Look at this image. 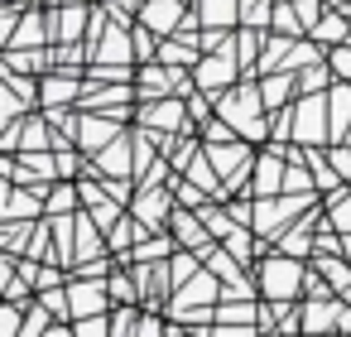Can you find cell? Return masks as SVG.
I'll return each mask as SVG.
<instances>
[{"mask_svg":"<svg viewBox=\"0 0 351 337\" xmlns=\"http://www.w3.org/2000/svg\"><path fill=\"white\" fill-rule=\"evenodd\" d=\"M260 111H265V92L260 87H236V92H221L217 97V116L231 121L241 140H265L269 135L265 121H260Z\"/></svg>","mask_w":351,"mask_h":337,"instance_id":"obj_1","label":"cell"},{"mask_svg":"<svg viewBox=\"0 0 351 337\" xmlns=\"http://www.w3.org/2000/svg\"><path fill=\"white\" fill-rule=\"evenodd\" d=\"M298 289H308V270L298 265V255L279 251V255H265L260 260V294L269 303H289Z\"/></svg>","mask_w":351,"mask_h":337,"instance_id":"obj_2","label":"cell"},{"mask_svg":"<svg viewBox=\"0 0 351 337\" xmlns=\"http://www.w3.org/2000/svg\"><path fill=\"white\" fill-rule=\"evenodd\" d=\"M293 140H298V145H322V140H332L327 92H303V97L293 102Z\"/></svg>","mask_w":351,"mask_h":337,"instance_id":"obj_3","label":"cell"},{"mask_svg":"<svg viewBox=\"0 0 351 337\" xmlns=\"http://www.w3.org/2000/svg\"><path fill=\"white\" fill-rule=\"evenodd\" d=\"M236 73H241V54H236V34H231L221 49H212V54L193 68V82H197L207 97H221V87H231Z\"/></svg>","mask_w":351,"mask_h":337,"instance_id":"obj_4","label":"cell"},{"mask_svg":"<svg viewBox=\"0 0 351 337\" xmlns=\"http://www.w3.org/2000/svg\"><path fill=\"white\" fill-rule=\"evenodd\" d=\"M317 193H293V198H260L255 202V217H250V231L255 236H279L284 222H293L303 207H313Z\"/></svg>","mask_w":351,"mask_h":337,"instance_id":"obj_5","label":"cell"},{"mask_svg":"<svg viewBox=\"0 0 351 337\" xmlns=\"http://www.w3.org/2000/svg\"><path fill=\"white\" fill-rule=\"evenodd\" d=\"M207 154H212V164H217V174H221L226 193H231V188H241V183H245V178L255 174V154H250V145H245V140L207 145Z\"/></svg>","mask_w":351,"mask_h":337,"instance_id":"obj_6","label":"cell"},{"mask_svg":"<svg viewBox=\"0 0 351 337\" xmlns=\"http://www.w3.org/2000/svg\"><path fill=\"white\" fill-rule=\"evenodd\" d=\"M116 135H121V121H116V116H101V111H82V106H77L73 145H82L87 154H101V150H106Z\"/></svg>","mask_w":351,"mask_h":337,"instance_id":"obj_7","label":"cell"},{"mask_svg":"<svg viewBox=\"0 0 351 337\" xmlns=\"http://www.w3.org/2000/svg\"><path fill=\"white\" fill-rule=\"evenodd\" d=\"M82 82H77V73H68V68H53V73H44L39 78V106H77L82 102Z\"/></svg>","mask_w":351,"mask_h":337,"instance_id":"obj_8","label":"cell"},{"mask_svg":"<svg viewBox=\"0 0 351 337\" xmlns=\"http://www.w3.org/2000/svg\"><path fill=\"white\" fill-rule=\"evenodd\" d=\"M173 198H178V193H164V188L154 183V188H140V193H135L130 212H135L149 231H159V226H164V222H173V212H178V207H173Z\"/></svg>","mask_w":351,"mask_h":337,"instance_id":"obj_9","label":"cell"},{"mask_svg":"<svg viewBox=\"0 0 351 337\" xmlns=\"http://www.w3.org/2000/svg\"><path fill=\"white\" fill-rule=\"evenodd\" d=\"M183 20H188L183 0H140V25L154 30V34H178Z\"/></svg>","mask_w":351,"mask_h":337,"instance_id":"obj_10","label":"cell"},{"mask_svg":"<svg viewBox=\"0 0 351 337\" xmlns=\"http://www.w3.org/2000/svg\"><path fill=\"white\" fill-rule=\"evenodd\" d=\"M68 299H73V318H97L101 308H106V299H111V284L106 279H68Z\"/></svg>","mask_w":351,"mask_h":337,"instance_id":"obj_11","label":"cell"},{"mask_svg":"<svg viewBox=\"0 0 351 337\" xmlns=\"http://www.w3.org/2000/svg\"><path fill=\"white\" fill-rule=\"evenodd\" d=\"M173 236H178V246H188V251H197V255H212V251H217V241L202 231V212H197V207H193V212H188V207L173 212Z\"/></svg>","mask_w":351,"mask_h":337,"instance_id":"obj_12","label":"cell"},{"mask_svg":"<svg viewBox=\"0 0 351 337\" xmlns=\"http://www.w3.org/2000/svg\"><path fill=\"white\" fill-rule=\"evenodd\" d=\"M97 174H106V178H130V174H135V159H130V140H125V130L97 154Z\"/></svg>","mask_w":351,"mask_h":337,"instance_id":"obj_13","label":"cell"},{"mask_svg":"<svg viewBox=\"0 0 351 337\" xmlns=\"http://www.w3.org/2000/svg\"><path fill=\"white\" fill-rule=\"evenodd\" d=\"M284 174H289V164H284L274 150H269V154H260V159H255V193H260V198H279Z\"/></svg>","mask_w":351,"mask_h":337,"instance_id":"obj_14","label":"cell"},{"mask_svg":"<svg viewBox=\"0 0 351 337\" xmlns=\"http://www.w3.org/2000/svg\"><path fill=\"white\" fill-rule=\"evenodd\" d=\"M327 111H332V140H346V130H351V82L327 87Z\"/></svg>","mask_w":351,"mask_h":337,"instance_id":"obj_15","label":"cell"},{"mask_svg":"<svg viewBox=\"0 0 351 337\" xmlns=\"http://www.w3.org/2000/svg\"><path fill=\"white\" fill-rule=\"evenodd\" d=\"M332 327H341V303H327V299L303 303V332H332Z\"/></svg>","mask_w":351,"mask_h":337,"instance_id":"obj_16","label":"cell"},{"mask_svg":"<svg viewBox=\"0 0 351 337\" xmlns=\"http://www.w3.org/2000/svg\"><path fill=\"white\" fill-rule=\"evenodd\" d=\"M87 5H82V0H77V5H63V10H53V34L63 39V44H77V34L87 30Z\"/></svg>","mask_w":351,"mask_h":337,"instance_id":"obj_17","label":"cell"},{"mask_svg":"<svg viewBox=\"0 0 351 337\" xmlns=\"http://www.w3.org/2000/svg\"><path fill=\"white\" fill-rule=\"evenodd\" d=\"M236 15H241V0H202V5H197V20L207 30H231Z\"/></svg>","mask_w":351,"mask_h":337,"instance_id":"obj_18","label":"cell"},{"mask_svg":"<svg viewBox=\"0 0 351 337\" xmlns=\"http://www.w3.org/2000/svg\"><path fill=\"white\" fill-rule=\"evenodd\" d=\"M346 20H351V15H341V10H332V5H327L308 39H317V44H332V49H337V44H346V34H351V30H346Z\"/></svg>","mask_w":351,"mask_h":337,"instance_id":"obj_19","label":"cell"},{"mask_svg":"<svg viewBox=\"0 0 351 337\" xmlns=\"http://www.w3.org/2000/svg\"><path fill=\"white\" fill-rule=\"evenodd\" d=\"M77 193H82V188H77L73 178H58V188L44 198V212H49V217H68V212H77Z\"/></svg>","mask_w":351,"mask_h":337,"instance_id":"obj_20","label":"cell"},{"mask_svg":"<svg viewBox=\"0 0 351 337\" xmlns=\"http://www.w3.org/2000/svg\"><path fill=\"white\" fill-rule=\"evenodd\" d=\"M260 92H265V106H269V111H274V106H284V102L293 97V73H289V68H279L274 78H265V82H260Z\"/></svg>","mask_w":351,"mask_h":337,"instance_id":"obj_21","label":"cell"},{"mask_svg":"<svg viewBox=\"0 0 351 337\" xmlns=\"http://www.w3.org/2000/svg\"><path fill=\"white\" fill-rule=\"evenodd\" d=\"M327 226H337L341 236H351V193L346 188H337L327 198Z\"/></svg>","mask_w":351,"mask_h":337,"instance_id":"obj_22","label":"cell"},{"mask_svg":"<svg viewBox=\"0 0 351 337\" xmlns=\"http://www.w3.org/2000/svg\"><path fill=\"white\" fill-rule=\"evenodd\" d=\"M73 337H111V318H77L73 323Z\"/></svg>","mask_w":351,"mask_h":337,"instance_id":"obj_23","label":"cell"},{"mask_svg":"<svg viewBox=\"0 0 351 337\" xmlns=\"http://www.w3.org/2000/svg\"><path fill=\"white\" fill-rule=\"evenodd\" d=\"M327 63H332V73H337V78H346V82H351V44L327 49Z\"/></svg>","mask_w":351,"mask_h":337,"instance_id":"obj_24","label":"cell"},{"mask_svg":"<svg viewBox=\"0 0 351 337\" xmlns=\"http://www.w3.org/2000/svg\"><path fill=\"white\" fill-rule=\"evenodd\" d=\"M82 169H77V154L68 150V145H58V178H77Z\"/></svg>","mask_w":351,"mask_h":337,"instance_id":"obj_25","label":"cell"},{"mask_svg":"<svg viewBox=\"0 0 351 337\" xmlns=\"http://www.w3.org/2000/svg\"><path fill=\"white\" fill-rule=\"evenodd\" d=\"M332 164H337V174L351 183V145H332V154H327Z\"/></svg>","mask_w":351,"mask_h":337,"instance_id":"obj_26","label":"cell"},{"mask_svg":"<svg viewBox=\"0 0 351 337\" xmlns=\"http://www.w3.org/2000/svg\"><path fill=\"white\" fill-rule=\"evenodd\" d=\"M188 116H197L202 126L212 121V106H207V97H202V92H188Z\"/></svg>","mask_w":351,"mask_h":337,"instance_id":"obj_27","label":"cell"},{"mask_svg":"<svg viewBox=\"0 0 351 337\" xmlns=\"http://www.w3.org/2000/svg\"><path fill=\"white\" fill-rule=\"evenodd\" d=\"M298 87H303V92H322V87H327V68H313V73H303V78H298Z\"/></svg>","mask_w":351,"mask_h":337,"instance_id":"obj_28","label":"cell"},{"mask_svg":"<svg viewBox=\"0 0 351 337\" xmlns=\"http://www.w3.org/2000/svg\"><path fill=\"white\" fill-rule=\"evenodd\" d=\"M53 284H63V275H58L53 265H39V275H34V294H39V289H53Z\"/></svg>","mask_w":351,"mask_h":337,"instance_id":"obj_29","label":"cell"},{"mask_svg":"<svg viewBox=\"0 0 351 337\" xmlns=\"http://www.w3.org/2000/svg\"><path fill=\"white\" fill-rule=\"evenodd\" d=\"M303 337H332V332H303Z\"/></svg>","mask_w":351,"mask_h":337,"instance_id":"obj_30","label":"cell"},{"mask_svg":"<svg viewBox=\"0 0 351 337\" xmlns=\"http://www.w3.org/2000/svg\"><path fill=\"white\" fill-rule=\"evenodd\" d=\"M5 5H20V0H5Z\"/></svg>","mask_w":351,"mask_h":337,"instance_id":"obj_31","label":"cell"},{"mask_svg":"<svg viewBox=\"0 0 351 337\" xmlns=\"http://www.w3.org/2000/svg\"><path fill=\"white\" fill-rule=\"evenodd\" d=\"M279 337H284V332H279Z\"/></svg>","mask_w":351,"mask_h":337,"instance_id":"obj_32","label":"cell"}]
</instances>
